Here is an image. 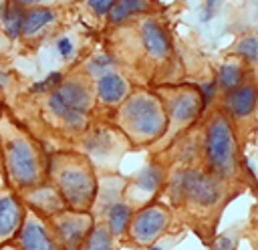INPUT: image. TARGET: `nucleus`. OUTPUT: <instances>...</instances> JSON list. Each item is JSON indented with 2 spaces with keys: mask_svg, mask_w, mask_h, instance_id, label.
Wrapping results in <instances>:
<instances>
[{
  "mask_svg": "<svg viewBox=\"0 0 258 250\" xmlns=\"http://www.w3.org/2000/svg\"><path fill=\"white\" fill-rule=\"evenodd\" d=\"M0 157L8 188L18 196L48 181V153L8 105H0Z\"/></svg>",
  "mask_w": 258,
  "mask_h": 250,
  "instance_id": "nucleus-1",
  "label": "nucleus"
},
{
  "mask_svg": "<svg viewBox=\"0 0 258 250\" xmlns=\"http://www.w3.org/2000/svg\"><path fill=\"white\" fill-rule=\"evenodd\" d=\"M48 183L60 194L67 210L87 212L97 198V181L91 163L75 151L48 155Z\"/></svg>",
  "mask_w": 258,
  "mask_h": 250,
  "instance_id": "nucleus-2",
  "label": "nucleus"
},
{
  "mask_svg": "<svg viewBox=\"0 0 258 250\" xmlns=\"http://www.w3.org/2000/svg\"><path fill=\"white\" fill-rule=\"evenodd\" d=\"M30 93L44 95V111L64 129L81 133L87 127V117L93 107L91 85L79 77H64L58 85L46 87L44 81L30 87Z\"/></svg>",
  "mask_w": 258,
  "mask_h": 250,
  "instance_id": "nucleus-3",
  "label": "nucleus"
},
{
  "mask_svg": "<svg viewBox=\"0 0 258 250\" xmlns=\"http://www.w3.org/2000/svg\"><path fill=\"white\" fill-rule=\"evenodd\" d=\"M123 125L139 143L157 139L165 129V115L159 101L149 93H137L121 109Z\"/></svg>",
  "mask_w": 258,
  "mask_h": 250,
  "instance_id": "nucleus-4",
  "label": "nucleus"
},
{
  "mask_svg": "<svg viewBox=\"0 0 258 250\" xmlns=\"http://www.w3.org/2000/svg\"><path fill=\"white\" fill-rule=\"evenodd\" d=\"M206 157L210 167L220 175L236 171V141L230 123L224 115H214L206 131Z\"/></svg>",
  "mask_w": 258,
  "mask_h": 250,
  "instance_id": "nucleus-5",
  "label": "nucleus"
},
{
  "mask_svg": "<svg viewBox=\"0 0 258 250\" xmlns=\"http://www.w3.org/2000/svg\"><path fill=\"white\" fill-rule=\"evenodd\" d=\"M171 196L177 200H191L194 204L202 206V208H210L214 206L220 196V183L216 177L204 173V171H194V169H181L173 175L171 181Z\"/></svg>",
  "mask_w": 258,
  "mask_h": 250,
  "instance_id": "nucleus-6",
  "label": "nucleus"
},
{
  "mask_svg": "<svg viewBox=\"0 0 258 250\" xmlns=\"http://www.w3.org/2000/svg\"><path fill=\"white\" fill-rule=\"evenodd\" d=\"M20 250H64L50 222L26 208L22 228L14 240Z\"/></svg>",
  "mask_w": 258,
  "mask_h": 250,
  "instance_id": "nucleus-7",
  "label": "nucleus"
},
{
  "mask_svg": "<svg viewBox=\"0 0 258 250\" xmlns=\"http://www.w3.org/2000/svg\"><path fill=\"white\" fill-rule=\"evenodd\" d=\"M52 230L56 232L64 250H81L85 238L93 230V220L87 212L64 210L52 218H48Z\"/></svg>",
  "mask_w": 258,
  "mask_h": 250,
  "instance_id": "nucleus-8",
  "label": "nucleus"
},
{
  "mask_svg": "<svg viewBox=\"0 0 258 250\" xmlns=\"http://www.w3.org/2000/svg\"><path fill=\"white\" fill-rule=\"evenodd\" d=\"M24 216H26V206L22 198L6 183L0 185V248L16 240Z\"/></svg>",
  "mask_w": 258,
  "mask_h": 250,
  "instance_id": "nucleus-9",
  "label": "nucleus"
},
{
  "mask_svg": "<svg viewBox=\"0 0 258 250\" xmlns=\"http://www.w3.org/2000/svg\"><path fill=\"white\" fill-rule=\"evenodd\" d=\"M56 24V10L52 6H44L38 2H24V16L20 28L22 44H36L50 26Z\"/></svg>",
  "mask_w": 258,
  "mask_h": 250,
  "instance_id": "nucleus-10",
  "label": "nucleus"
},
{
  "mask_svg": "<svg viewBox=\"0 0 258 250\" xmlns=\"http://www.w3.org/2000/svg\"><path fill=\"white\" fill-rule=\"evenodd\" d=\"M167 222H169V214L165 208L149 206V208H143L139 214H135L129 230H131L133 240L145 246V244H151L165 230Z\"/></svg>",
  "mask_w": 258,
  "mask_h": 250,
  "instance_id": "nucleus-11",
  "label": "nucleus"
},
{
  "mask_svg": "<svg viewBox=\"0 0 258 250\" xmlns=\"http://www.w3.org/2000/svg\"><path fill=\"white\" fill-rule=\"evenodd\" d=\"M20 198H22V202H24V206H26L28 210L40 214V216L46 218V220L67 210V206H64V202H62L60 194H58L48 181H46L44 185H40V188H34V190H30V192H24Z\"/></svg>",
  "mask_w": 258,
  "mask_h": 250,
  "instance_id": "nucleus-12",
  "label": "nucleus"
},
{
  "mask_svg": "<svg viewBox=\"0 0 258 250\" xmlns=\"http://www.w3.org/2000/svg\"><path fill=\"white\" fill-rule=\"evenodd\" d=\"M141 42L145 46V52L153 58H165L171 50L167 32L153 18H147L141 22Z\"/></svg>",
  "mask_w": 258,
  "mask_h": 250,
  "instance_id": "nucleus-13",
  "label": "nucleus"
},
{
  "mask_svg": "<svg viewBox=\"0 0 258 250\" xmlns=\"http://www.w3.org/2000/svg\"><path fill=\"white\" fill-rule=\"evenodd\" d=\"M258 103V91L252 85H242L240 89L224 95V107L234 119H244L252 115Z\"/></svg>",
  "mask_w": 258,
  "mask_h": 250,
  "instance_id": "nucleus-14",
  "label": "nucleus"
},
{
  "mask_svg": "<svg viewBox=\"0 0 258 250\" xmlns=\"http://www.w3.org/2000/svg\"><path fill=\"white\" fill-rule=\"evenodd\" d=\"M95 93L101 103L105 105H119L127 93H129V83L119 75V73H107L95 81Z\"/></svg>",
  "mask_w": 258,
  "mask_h": 250,
  "instance_id": "nucleus-15",
  "label": "nucleus"
},
{
  "mask_svg": "<svg viewBox=\"0 0 258 250\" xmlns=\"http://www.w3.org/2000/svg\"><path fill=\"white\" fill-rule=\"evenodd\" d=\"M198 107L200 97L189 91H181L169 101V119L177 125H185L198 115Z\"/></svg>",
  "mask_w": 258,
  "mask_h": 250,
  "instance_id": "nucleus-16",
  "label": "nucleus"
},
{
  "mask_svg": "<svg viewBox=\"0 0 258 250\" xmlns=\"http://www.w3.org/2000/svg\"><path fill=\"white\" fill-rule=\"evenodd\" d=\"M22 16H24V2H2L0 4V28L10 42L20 38Z\"/></svg>",
  "mask_w": 258,
  "mask_h": 250,
  "instance_id": "nucleus-17",
  "label": "nucleus"
},
{
  "mask_svg": "<svg viewBox=\"0 0 258 250\" xmlns=\"http://www.w3.org/2000/svg\"><path fill=\"white\" fill-rule=\"evenodd\" d=\"M129 220H131V208L125 202H117V204L109 206V210H107V228L113 234V238L121 236L125 232Z\"/></svg>",
  "mask_w": 258,
  "mask_h": 250,
  "instance_id": "nucleus-18",
  "label": "nucleus"
},
{
  "mask_svg": "<svg viewBox=\"0 0 258 250\" xmlns=\"http://www.w3.org/2000/svg\"><path fill=\"white\" fill-rule=\"evenodd\" d=\"M242 77H244V71H242V67L238 62H226L218 71L216 85L224 93H232V91H236V89L242 87Z\"/></svg>",
  "mask_w": 258,
  "mask_h": 250,
  "instance_id": "nucleus-19",
  "label": "nucleus"
},
{
  "mask_svg": "<svg viewBox=\"0 0 258 250\" xmlns=\"http://www.w3.org/2000/svg\"><path fill=\"white\" fill-rule=\"evenodd\" d=\"M143 10H147V2H143V0H119V2H113V8L109 12V22L111 24H121L129 16L139 14Z\"/></svg>",
  "mask_w": 258,
  "mask_h": 250,
  "instance_id": "nucleus-20",
  "label": "nucleus"
},
{
  "mask_svg": "<svg viewBox=\"0 0 258 250\" xmlns=\"http://www.w3.org/2000/svg\"><path fill=\"white\" fill-rule=\"evenodd\" d=\"M81 250H113V234L105 226H97L85 238Z\"/></svg>",
  "mask_w": 258,
  "mask_h": 250,
  "instance_id": "nucleus-21",
  "label": "nucleus"
},
{
  "mask_svg": "<svg viewBox=\"0 0 258 250\" xmlns=\"http://www.w3.org/2000/svg\"><path fill=\"white\" fill-rule=\"evenodd\" d=\"M113 67H115V58H113L111 54H107V52H97V54H93V56L87 60L85 71H87L89 77H93V79L97 81L99 77H103V75H107V73H113V71H115Z\"/></svg>",
  "mask_w": 258,
  "mask_h": 250,
  "instance_id": "nucleus-22",
  "label": "nucleus"
},
{
  "mask_svg": "<svg viewBox=\"0 0 258 250\" xmlns=\"http://www.w3.org/2000/svg\"><path fill=\"white\" fill-rule=\"evenodd\" d=\"M161 179H163L161 169H159L157 165H147V167H143V169L139 171V175L135 177V185H137L139 190L151 194V192H155V190L159 188Z\"/></svg>",
  "mask_w": 258,
  "mask_h": 250,
  "instance_id": "nucleus-23",
  "label": "nucleus"
},
{
  "mask_svg": "<svg viewBox=\"0 0 258 250\" xmlns=\"http://www.w3.org/2000/svg\"><path fill=\"white\" fill-rule=\"evenodd\" d=\"M236 52H238V56H242L248 62L258 60V36H254V34L242 36L236 44Z\"/></svg>",
  "mask_w": 258,
  "mask_h": 250,
  "instance_id": "nucleus-24",
  "label": "nucleus"
},
{
  "mask_svg": "<svg viewBox=\"0 0 258 250\" xmlns=\"http://www.w3.org/2000/svg\"><path fill=\"white\" fill-rule=\"evenodd\" d=\"M87 4H89V8H91L97 16H105V14H109L111 8H113V0H89Z\"/></svg>",
  "mask_w": 258,
  "mask_h": 250,
  "instance_id": "nucleus-25",
  "label": "nucleus"
},
{
  "mask_svg": "<svg viewBox=\"0 0 258 250\" xmlns=\"http://www.w3.org/2000/svg\"><path fill=\"white\" fill-rule=\"evenodd\" d=\"M216 89H218L216 81H210V83H202V85H200L202 105H204V107H208V105L212 103V99H214V95H216Z\"/></svg>",
  "mask_w": 258,
  "mask_h": 250,
  "instance_id": "nucleus-26",
  "label": "nucleus"
},
{
  "mask_svg": "<svg viewBox=\"0 0 258 250\" xmlns=\"http://www.w3.org/2000/svg\"><path fill=\"white\" fill-rule=\"evenodd\" d=\"M56 48H58V52H60V56H62L64 60H69V58L73 56V52H75V46H73V42H71L69 36H60V38L56 40Z\"/></svg>",
  "mask_w": 258,
  "mask_h": 250,
  "instance_id": "nucleus-27",
  "label": "nucleus"
},
{
  "mask_svg": "<svg viewBox=\"0 0 258 250\" xmlns=\"http://www.w3.org/2000/svg\"><path fill=\"white\" fill-rule=\"evenodd\" d=\"M212 250H234V244H232V240H230L228 236H220V238L214 242Z\"/></svg>",
  "mask_w": 258,
  "mask_h": 250,
  "instance_id": "nucleus-28",
  "label": "nucleus"
},
{
  "mask_svg": "<svg viewBox=\"0 0 258 250\" xmlns=\"http://www.w3.org/2000/svg\"><path fill=\"white\" fill-rule=\"evenodd\" d=\"M216 4H218V2H206L204 14H202V20H204V22H208V20L212 18V14H214V8H216Z\"/></svg>",
  "mask_w": 258,
  "mask_h": 250,
  "instance_id": "nucleus-29",
  "label": "nucleus"
},
{
  "mask_svg": "<svg viewBox=\"0 0 258 250\" xmlns=\"http://www.w3.org/2000/svg\"><path fill=\"white\" fill-rule=\"evenodd\" d=\"M0 250H20V248H18V244H16V242H8V244H4Z\"/></svg>",
  "mask_w": 258,
  "mask_h": 250,
  "instance_id": "nucleus-30",
  "label": "nucleus"
},
{
  "mask_svg": "<svg viewBox=\"0 0 258 250\" xmlns=\"http://www.w3.org/2000/svg\"><path fill=\"white\" fill-rule=\"evenodd\" d=\"M0 42H8V44H10V40H8V38L4 36V32H2V28H0ZM2 52H4V50L0 48V54H2ZM0 58H2V56H0Z\"/></svg>",
  "mask_w": 258,
  "mask_h": 250,
  "instance_id": "nucleus-31",
  "label": "nucleus"
},
{
  "mask_svg": "<svg viewBox=\"0 0 258 250\" xmlns=\"http://www.w3.org/2000/svg\"><path fill=\"white\" fill-rule=\"evenodd\" d=\"M4 173H2V157H0V185H4Z\"/></svg>",
  "mask_w": 258,
  "mask_h": 250,
  "instance_id": "nucleus-32",
  "label": "nucleus"
},
{
  "mask_svg": "<svg viewBox=\"0 0 258 250\" xmlns=\"http://www.w3.org/2000/svg\"><path fill=\"white\" fill-rule=\"evenodd\" d=\"M151 250H161V246H153V248H151Z\"/></svg>",
  "mask_w": 258,
  "mask_h": 250,
  "instance_id": "nucleus-33",
  "label": "nucleus"
}]
</instances>
